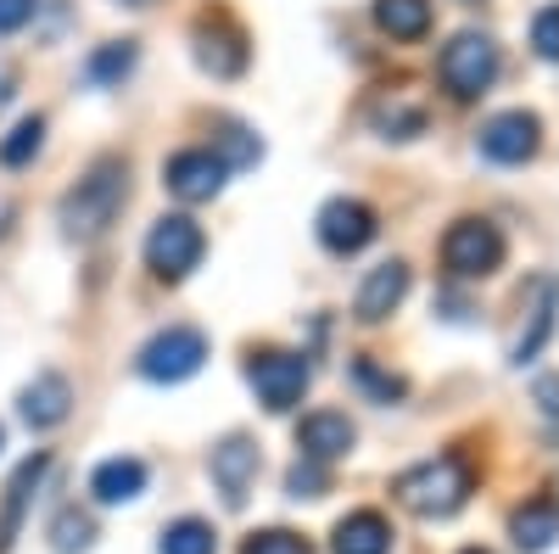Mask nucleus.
<instances>
[{"mask_svg": "<svg viewBox=\"0 0 559 554\" xmlns=\"http://www.w3.org/2000/svg\"><path fill=\"white\" fill-rule=\"evenodd\" d=\"M408 297V263H381V269H369L364 274V286H358V303H353V314L364 319V326H381V319L397 308Z\"/></svg>", "mask_w": 559, "mask_h": 554, "instance_id": "4468645a", "label": "nucleus"}, {"mask_svg": "<svg viewBox=\"0 0 559 554\" xmlns=\"http://www.w3.org/2000/svg\"><path fill=\"white\" fill-rule=\"evenodd\" d=\"M397 498L408 504L414 516L426 521H442L453 516L464 498H471V465H464L459 453H442V459H426V465H414L397 476Z\"/></svg>", "mask_w": 559, "mask_h": 554, "instance_id": "f03ea898", "label": "nucleus"}, {"mask_svg": "<svg viewBox=\"0 0 559 554\" xmlns=\"http://www.w3.org/2000/svg\"><path fill=\"white\" fill-rule=\"evenodd\" d=\"M376 208L358 202V197H336V202H324L319 208V241L324 252H336V258H353L364 252L369 241H376Z\"/></svg>", "mask_w": 559, "mask_h": 554, "instance_id": "6e6552de", "label": "nucleus"}, {"mask_svg": "<svg viewBox=\"0 0 559 554\" xmlns=\"http://www.w3.org/2000/svg\"><path fill=\"white\" fill-rule=\"evenodd\" d=\"M258 443L252 437H224L218 448H213V459H207V471H213V487L224 493V504L229 510H241L247 504V493H252V482H258Z\"/></svg>", "mask_w": 559, "mask_h": 554, "instance_id": "f8f14e48", "label": "nucleus"}, {"mask_svg": "<svg viewBox=\"0 0 559 554\" xmlns=\"http://www.w3.org/2000/svg\"><path fill=\"white\" fill-rule=\"evenodd\" d=\"M0 448H7V426H0Z\"/></svg>", "mask_w": 559, "mask_h": 554, "instance_id": "f704fd0d", "label": "nucleus"}, {"mask_svg": "<svg viewBox=\"0 0 559 554\" xmlns=\"http://www.w3.org/2000/svg\"><path fill=\"white\" fill-rule=\"evenodd\" d=\"M537 146H543V123H537L532 113H521V107L481 123V157H492V163H503V168L532 163Z\"/></svg>", "mask_w": 559, "mask_h": 554, "instance_id": "1a4fd4ad", "label": "nucleus"}, {"mask_svg": "<svg viewBox=\"0 0 559 554\" xmlns=\"http://www.w3.org/2000/svg\"><path fill=\"white\" fill-rule=\"evenodd\" d=\"M39 146H45V118H23V123L7 134V141H0V168H23V163H34Z\"/></svg>", "mask_w": 559, "mask_h": 554, "instance_id": "b1692460", "label": "nucleus"}, {"mask_svg": "<svg viewBox=\"0 0 559 554\" xmlns=\"http://www.w3.org/2000/svg\"><path fill=\"white\" fill-rule=\"evenodd\" d=\"M134 57H140L134 39H112V45H102V51L84 62V79H90V84H118V79L134 73Z\"/></svg>", "mask_w": 559, "mask_h": 554, "instance_id": "5701e85b", "label": "nucleus"}, {"mask_svg": "<svg viewBox=\"0 0 559 554\" xmlns=\"http://www.w3.org/2000/svg\"><path fill=\"white\" fill-rule=\"evenodd\" d=\"M247 381H252V392H258L263 409L286 414V409L302 403V392H308V381H313V369H308L302 353H252Z\"/></svg>", "mask_w": 559, "mask_h": 554, "instance_id": "0eeeda50", "label": "nucleus"}, {"mask_svg": "<svg viewBox=\"0 0 559 554\" xmlns=\"http://www.w3.org/2000/svg\"><path fill=\"white\" fill-rule=\"evenodd\" d=\"M90 543H96V521H90L84 510H62L51 521V549L57 554H84Z\"/></svg>", "mask_w": 559, "mask_h": 554, "instance_id": "a878e982", "label": "nucleus"}, {"mask_svg": "<svg viewBox=\"0 0 559 554\" xmlns=\"http://www.w3.org/2000/svg\"><path fill=\"white\" fill-rule=\"evenodd\" d=\"M464 554H487V549H464Z\"/></svg>", "mask_w": 559, "mask_h": 554, "instance_id": "c9c22d12", "label": "nucleus"}, {"mask_svg": "<svg viewBox=\"0 0 559 554\" xmlns=\"http://www.w3.org/2000/svg\"><path fill=\"white\" fill-rule=\"evenodd\" d=\"M331 549H336V554H386V549H392V527H386L376 510H358V516H347V521L336 527Z\"/></svg>", "mask_w": 559, "mask_h": 554, "instance_id": "aec40b11", "label": "nucleus"}, {"mask_svg": "<svg viewBox=\"0 0 559 554\" xmlns=\"http://www.w3.org/2000/svg\"><path fill=\"white\" fill-rule=\"evenodd\" d=\"M286 487H292V498H319L324 487H331V476H324L319 459H297L292 476H286Z\"/></svg>", "mask_w": 559, "mask_h": 554, "instance_id": "c85d7f7f", "label": "nucleus"}, {"mask_svg": "<svg viewBox=\"0 0 559 554\" xmlns=\"http://www.w3.org/2000/svg\"><path fill=\"white\" fill-rule=\"evenodd\" d=\"M353 369H358V381H364V387H376V392H381L386 403H392V398H403V381H397V376H381V369L369 364V358H358Z\"/></svg>", "mask_w": 559, "mask_h": 554, "instance_id": "c756f323", "label": "nucleus"}, {"mask_svg": "<svg viewBox=\"0 0 559 554\" xmlns=\"http://www.w3.org/2000/svg\"><path fill=\"white\" fill-rule=\"evenodd\" d=\"M197 62H202V73H213V79L247 73V34L229 23L224 12H207V17L197 23Z\"/></svg>", "mask_w": 559, "mask_h": 554, "instance_id": "9d476101", "label": "nucleus"}, {"mask_svg": "<svg viewBox=\"0 0 559 554\" xmlns=\"http://www.w3.org/2000/svg\"><path fill=\"white\" fill-rule=\"evenodd\" d=\"M68 409H73V387H68V376H57V369H39V376L23 387V398H17V414H23L28 432L62 426Z\"/></svg>", "mask_w": 559, "mask_h": 554, "instance_id": "ddd939ff", "label": "nucleus"}, {"mask_svg": "<svg viewBox=\"0 0 559 554\" xmlns=\"http://www.w3.org/2000/svg\"><path fill=\"white\" fill-rule=\"evenodd\" d=\"M90 493H96V504H134L140 493H146V465L140 459H102L96 476H90Z\"/></svg>", "mask_w": 559, "mask_h": 554, "instance_id": "f3484780", "label": "nucleus"}, {"mask_svg": "<svg viewBox=\"0 0 559 554\" xmlns=\"http://www.w3.org/2000/svg\"><path fill=\"white\" fill-rule=\"evenodd\" d=\"M509 532H515V543L526 549V554H543L554 538H559V498L554 493H543V498H532L526 510H515V521H509Z\"/></svg>", "mask_w": 559, "mask_h": 554, "instance_id": "6ab92c4d", "label": "nucleus"}, {"mask_svg": "<svg viewBox=\"0 0 559 554\" xmlns=\"http://www.w3.org/2000/svg\"><path fill=\"white\" fill-rule=\"evenodd\" d=\"M532 51H537L543 62H559V7H554V0L532 17Z\"/></svg>", "mask_w": 559, "mask_h": 554, "instance_id": "bb28decb", "label": "nucleus"}, {"mask_svg": "<svg viewBox=\"0 0 559 554\" xmlns=\"http://www.w3.org/2000/svg\"><path fill=\"white\" fill-rule=\"evenodd\" d=\"M353 421L347 414H336V409H319V414H308V421L297 426V448H302V459H319V465H331V459H342L347 448H353Z\"/></svg>", "mask_w": 559, "mask_h": 554, "instance_id": "2eb2a0df", "label": "nucleus"}, {"mask_svg": "<svg viewBox=\"0 0 559 554\" xmlns=\"http://www.w3.org/2000/svg\"><path fill=\"white\" fill-rule=\"evenodd\" d=\"M218 549V538H213V527L207 521H174L168 532H163V543H157V554H213Z\"/></svg>", "mask_w": 559, "mask_h": 554, "instance_id": "393cba45", "label": "nucleus"}, {"mask_svg": "<svg viewBox=\"0 0 559 554\" xmlns=\"http://www.w3.org/2000/svg\"><path fill=\"white\" fill-rule=\"evenodd\" d=\"M241 554H313V549H308V538H297V532H286V527H269V532L247 538Z\"/></svg>", "mask_w": 559, "mask_h": 554, "instance_id": "cd10ccee", "label": "nucleus"}, {"mask_svg": "<svg viewBox=\"0 0 559 554\" xmlns=\"http://www.w3.org/2000/svg\"><path fill=\"white\" fill-rule=\"evenodd\" d=\"M437 73H442V84L453 90L459 102H476L481 90L498 79V45H492V34H476V28L453 34V39L442 45Z\"/></svg>", "mask_w": 559, "mask_h": 554, "instance_id": "7ed1b4c3", "label": "nucleus"}, {"mask_svg": "<svg viewBox=\"0 0 559 554\" xmlns=\"http://www.w3.org/2000/svg\"><path fill=\"white\" fill-rule=\"evenodd\" d=\"M207 252V236H202V224L197 219H185V213H168L152 224V236H146V263L152 274H163V281H185Z\"/></svg>", "mask_w": 559, "mask_h": 554, "instance_id": "39448f33", "label": "nucleus"}, {"mask_svg": "<svg viewBox=\"0 0 559 554\" xmlns=\"http://www.w3.org/2000/svg\"><path fill=\"white\" fill-rule=\"evenodd\" d=\"M12 90H17V79H12V68H7V62H0V107L12 102Z\"/></svg>", "mask_w": 559, "mask_h": 554, "instance_id": "473e14b6", "label": "nucleus"}, {"mask_svg": "<svg viewBox=\"0 0 559 554\" xmlns=\"http://www.w3.org/2000/svg\"><path fill=\"white\" fill-rule=\"evenodd\" d=\"M118 7H134V12H146V7H157V0H118Z\"/></svg>", "mask_w": 559, "mask_h": 554, "instance_id": "72a5a7b5", "label": "nucleus"}, {"mask_svg": "<svg viewBox=\"0 0 559 554\" xmlns=\"http://www.w3.org/2000/svg\"><path fill=\"white\" fill-rule=\"evenodd\" d=\"M45 471H51V453H34V459H23V465L12 471L7 504H0V554H12V543L23 532V510H28V498H34V487H39Z\"/></svg>", "mask_w": 559, "mask_h": 554, "instance_id": "dca6fc26", "label": "nucleus"}, {"mask_svg": "<svg viewBox=\"0 0 559 554\" xmlns=\"http://www.w3.org/2000/svg\"><path fill=\"white\" fill-rule=\"evenodd\" d=\"M369 123H376L386 141H414V134H426V102L392 90V96H381L376 107H369Z\"/></svg>", "mask_w": 559, "mask_h": 554, "instance_id": "a211bd4d", "label": "nucleus"}, {"mask_svg": "<svg viewBox=\"0 0 559 554\" xmlns=\"http://www.w3.org/2000/svg\"><path fill=\"white\" fill-rule=\"evenodd\" d=\"M202 358H207V337L197 326H168V331H157L146 347H140L134 369L146 381H157V387H174V381H191L202 369Z\"/></svg>", "mask_w": 559, "mask_h": 554, "instance_id": "20e7f679", "label": "nucleus"}, {"mask_svg": "<svg viewBox=\"0 0 559 554\" xmlns=\"http://www.w3.org/2000/svg\"><path fill=\"white\" fill-rule=\"evenodd\" d=\"M554 331H559V281H554V274H543V281H537V308H532V331L515 342V364L537 358Z\"/></svg>", "mask_w": 559, "mask_h": 554, "instance_id": "412c9836", "label": "nucleus"}, {"mask_svg": "<svg viewBox=\"0 0 559 554\" xmlns=\"http://www.w3.org/2000/svg\"><path fill=\"white\" fill-rule=\"evenodd\" d=\"M376 23L392 39H419L431 28V0H376Z\"/></svg>", "mask_w": 559, "mask_h": 554, "instance_id": "4be33fe9", "label": "nucleus"}, {"mask_svg": "<svg viewBox=\"0 0 559 554\" xmlns=\"http://www.w3.org/2000/svg\"><path fill=\"white\" fill-rule=\"evenodd\" d=\"M442 263L459 274V281H481L503 263V229L492 219H459L442 236Z\"/></svg>", "mask_w": 559, "mask_h": 554, "instance_id": "423d86ee", "label": "nucleus"}, {"mask_svg": "<svg viewBox=\"0 0 559 554\" xmlns=\"http://www.w3.org/2000/svg\"><path fill=\"white\" fill-rule=\"evenodd\" d=\"M123 202H129V163L123 157H96L84 168V179L62 197V208H57L62 236L68 241L107 236V229L118 224V213H123Z\"/></svg>", "mask_w": 559, "mask_h": 554, "instance_id": "f257e3e1", "label": "nucleus"}, {"mask_svg": "<svg viewBox=\"0 0 559 554\" xmlns=\"http://www.w3.org/2000/svg\"><path fill=\"white\" fill-rule=\"evenodd\" d=\"M537 403H543V414L554 421V414H559V376H543L537 381Z\"/></svg>", "mask_w": 559, "mask_h": 554, "instance_id": "2f4dec72", "label": "nucleus"}, {"mask_svg": "<svg viewBox=\"0 0 559 554\" xmlns=\"http://www.w3.org/2000/svg\"><path fill=\"white\" fill-rule=\"evenodd\" d=\"M224 157L218 152H207V146H191V152H174L168 163H163V185L179 197V202H207V197H218V185H224Z\"/></svg>", "mask_w": 559, "mask_h": 554, "instance_id": "9b49d317", "label": "nucleus"}, {"mask_svg": "<svg viewBox=\"0 0 559 554\" xmlns=\"http://www.w3.org/2000/svg\"><path fill=\"white\" fill-rule=\"evenodd\" d=\"M39 0H0V34H17L23 23H34Z\"/></svg>", "mask_w": 559, "mask_h": 554, "instance_id": "7c9ffc66", "label": "nucleus"}]
</instances>
